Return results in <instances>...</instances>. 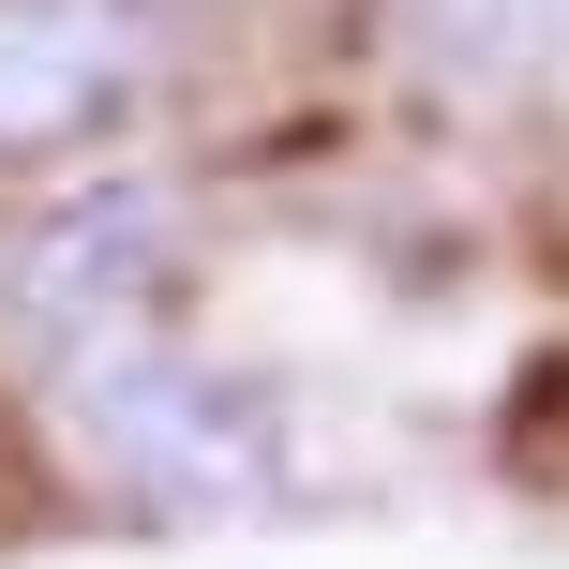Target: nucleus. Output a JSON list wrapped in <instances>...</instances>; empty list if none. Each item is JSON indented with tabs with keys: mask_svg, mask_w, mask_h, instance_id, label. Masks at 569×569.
Segmentation results:
<instances>
[{
	"mask_svg": "<svg viewBox=\"0 0 569 569\" xmlns=\"http://www.w3.org/2000/svg\"><path fill=\"white\" fill-rule=\"evenodd\" d=\"M46 405L76 435V465L106 495L166 525H240V510H284V420L256 375H210L180 330H136V345H90V360H46Z\"/></svg>",
	"mask_w": 569,
	"mask_h": 569,
	"instance_id": "f257e3e1",
	"label": "nucleus"
},
{
	"mask_svg": "<svg viewBox=\"0 0 569 569\" xmlns=\"http://www.w3.org/2000/svg\"><path fill=\"white\" fill-rule=\"evenodd\" d=\"M180 270H196V210L150 166H76L0 240V330L30 360H90V345L180 330Z\"/></svg>",
	"mask_w": 569,
	"mask_h": 569,
	"instance_id": "f03ea898",
	"label": "nucleus"
},
{
	"mask_svg": "<svg viewBox=\"0 0 569 569\" xmlns=\"http://www.w3.org/2000/svg\"><path fill=\"white\" fill-rule=\"evenodd\" d=\"M196 60V0H0V180H76Z\"/></svg>",
	"mask_w": 569,
	"mask_h": 569,
	"instance_id": "7ed1b4c3",
	"label": "nucleus"
},
{
	"mask_svg": "<svg viewBox=\"0 0 569 569\" xmlns=\"http://www.w3.org/2000/svg\"><path fill=\"white\" fill-rule=\"evenodd\" d=\"M390 46L465 106H510L569 60V0H390Z\"/></svg>",
	"mask_w": 569,
	"mask_h": 569,
	"instance_id": "20e7f679",
	"label": "nucleus"
}]
</instances>
